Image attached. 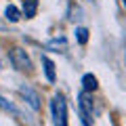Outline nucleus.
Returning <instances> with one entry per match:
<instances>
[{
  "label": "nucleus",
  "instance_id": "4468645a",
  "mask_svg": "<svg viewBox=\"0 0 126 126\" xmlns=\"http://www.w3.org/2000/svg\"><path fill=\"white\" fill-rule=\"evenodd\" d=\"M88 2H93V0H88Z\"/></svg>",
  "mask_w": 126,
  "mask_h": 126
},
{
  "label": "nucleus",
  "instance_id": "7ed1b4c3",
  "mask_svg": "<svg viewBox=\"0 0 126 126\" xmlns=\"http://www.w3.org/2000/svg\"><path fill=\"white\" fill-rule=\"evenodd\" d=\"M19 94H21L23 99H25V103L30 105L34 111H38V109H40V94H38L36 90L32 88V86L21 84V86H19Z\"/></svg>",
  "mask_w": 126,
  "mask_h": 126
},
{
  "label": "nucleus",
  "instance_id": "f257e3e1",
  "mask_svg": "<svg viewBox=\"0 0 126 126\" xmlns=\"http://www.w3.org/2000/svg\"><path fill=\"white\" fill-rule=\"evenodd\" d=\"M50 113H53L55 124H61V126L67 124V105H65L63 94H55L53 97V101H50Z\"/></svg>",
  "mask_w": 126,
  "mask_h": 126
},
{
  "label": "nucleus",
  "instance_id": "6e6552de",
  "mask_svg": "<svg viewBox=\"0 0 126 126\" xmlns=\"http://www.w3.org/2000/svg\"><path fill=\"white\" fill-rule=\"evenodd\" d=\"M4 15H6V19H9L11 23H17L19 19H21V11H19L15 4H9V6H6V9H4Z\"/></svg>",
  "mask_w": 126,
  "mask_h": 126
},
{
  "label": "nucleus",
  "instance_id": "423d86ee",
  "mask_svg": "<svg viewBox=\"0 0 126 126\" xmlns=\"http://www.w3.org/2000/svg\"><path fill=\"white\" fill-rule=\"evenodd\" d=\"M82 88H84L86 93L97 90V78H94L93 74H84V76H82Z\"/></svg>",
  "mask_w": 126,
  "mask_h": 126
},
{
  "label": "nucleus",
  "instance_id": "f8f14e48",
  "mask_svg": "<svg viewBox=\"0 0 126 126\" xmlns=\"http://www.w3.org/2000/svg\"><path fill=\"white\" fill-rule=\"evenodd\" d=\"M122 6H124V9H126V0H122Z\"/></svg>",
  "mask_w": 126,
  "mask_h": 126
},
{
  "label": "nucleus",
  "instance_id": "ddd939ff",
  "mask_svg": "<svg viewBox=\"0 0 126 126\" xmlns=\"http://www.w3.org/2000/svg\"><path fill=\"white\" fill-rule=\"evenodd\" d=\"M0 69H2V63H0Z\"/></svg>",
  "mask_w": 126,
  "mask_h": 126
},
{
  "label": "nucleus",
  "instance_id": "f03ea898",
  "mask_svg": "<svg viewBox=\"0 0 126 126\" xmlns=\"http://www.w3.org/2000/svg\"><path fill=\"white\" fill-rule=\"evenodd\" d=\"M11 57V63H13V67H17L19 72H32V59L21 46H13L9 53Z\"/></svg>",
  "mask_w": 126,
  "mask_h": 126
},
{
  "label": "nucleus",
  "instance_id": "39448f33",
  "mask_svg": "<svg viewBox=\"0 0 126 126\" xmlns=\"http://www.w3.org/2000/svg\"><path fill=\"white\" fill-rule=\"evenodd\" d=\"M46 48H48V50H57V53L61 50V53H63V50L67 48V40H65L63 36L61 38H53V40L46 42Z\"/></svg>",
  "mask_w": 126,
  "mask_h": 126
},
{
  "label": "nucleus",
  "instance_id": "9d476101",
  "mask_svg": "<svg viewBox=\"0 0 126 126\" xmlns=\"http://www.w3.org/2000/svg\"><path fill=\"white\" fill-rule=\"evenodd\" d=\"M0 109H4V111H9V113H13V116H19V109L15 107L11 101H6L4 97H0Z\"/></svg>",
  "mask_w": 126,
  "mask_h": 126
},
{
  "label": "nucleus",
  "instance_id": "20e7f679",
  "mask_svg": "<svg viewBox=\"0 0 126 126\" xmlns=\"http://www.w3.org/2000/svg\"><path fill=\"white\" fill-rule=\"evenodd\" d=\"M80 118H82V124H93V101H90V97L86 94V90L80 94Z\"/></svg>",
  "mask_w": 126,
  "mask_h": 126
},
{
  "label": "nucleus",
  "instance_id": "0eeeda50",
  "mask_svg": "<svg viewBox=\"0 0 126 126\" xmlns=\"http://www.w3.org/2000/svg\"><path fill=\"white\" fill-rule=\"evenodd\" d=\"M42 65H44L46 80H48V82H55V63L50 61L48 57H42Z\"/></svg>",
  "mask_w": 126,
  "mask_h": 126
},
{
  "label": "nucleus",
  "instance_id": "9b49d317",
  "mask_svg": "<svg viewBox=\"0 0 126 126\" xmlns=\"http://www.w3.org/2000/svg\"><path fill=\"white\" fill-rule=\"evenodd\" d=\"M76 36H78V42H80V44H86V40H88V30H86V27H78Z\"/></svg>",
  "mask_w": 126,
  "mask_h": 126
},
{
  "label": "nucleus",
  "instance_id": "1a4fd4ad",
  "mask_svg": "<svg viewBox=\"0 0 126 126\" xmlns=\"http://www.w3.org/2000/svg\"><path fill=\"white\" fill-rule=\"evenodd\" d=\"M36 9H38V0H25V4H23V15L25 19H32L36 15Z\"/></svg>",
  "mask_w": 126,
  "mask_h": 126
}]
</instances>
